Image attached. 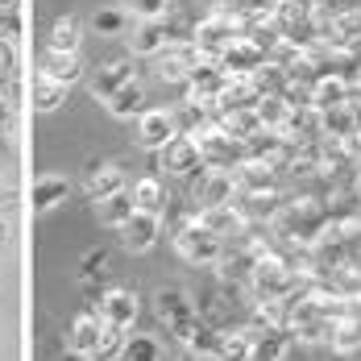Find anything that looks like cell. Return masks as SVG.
<instances>
[{
  "mask_svg": "<svg viewBox=\"0 0 361 361\" xmlns=\"http://www.w3.org/2000/svg\"><path fill=\"white\" fill-rule=\"evenodd\" d=\"M195 145H200V158H204L208 166H216V171L237 166V162H241V154H245V142H241V137H233L220 121H208V125L195 133Z\"/></svg>",
  "mask_w": 361,
  "mask_h": 361,
  "instance_id": "1",
  "label": "cell"
},
{
  "mask_svg": "<svg viewBox=\"0 0 361 361\" xmlns=\"http://www.w3.org/2000/svg\"><path fill=\"white\" fill-rule=\"evenodd\" d=\"M175 245L187 262H216L220 257V233L204 216H187L175 233Z\"/></svg>",
  "mask_w": 361,
  "mask_h": 361,
  "instance_id": "2",
  "label": "cell"
},
{
  "mask_svg": "<svg viewBox=\"0 0 361 361\" xmlns=\"http://www.w3.org/2000/svg\"><path fill=\"white\" fill-rule=\"evenodd\" d=\"M250 279H253V287H257L262 299H274V295H283V299H287V290H290V262L266 250L262 257H253V262H250Z\"/></svg>",
  "mask_w": 361,
  "mask_h": 361,
  "instance_id": "3",
  "label": "cell"
},
{
  "mask_svg": "<svg viewBox=\"0 0 361 361\" xmlns=\"http://www.w3.org/2000/svg\"><path fill=\"white\" fill-rule=\"evenodd\" d=\"M116 233H121V245L125 250H149L154 241H158V233H162V212H149V208H133L129 216L116 224Z\"/></svg>",
  "mask_w": 361,
  "mask_h": 361,
  "instance_id": "4",
  "label": "cell"
},
{
  "mask_svg": "<svg viewBox=\"0 0 361 361\" xmlns=\"http://www.w3.org/2000/svg\"><path fill=\"white\" fill-rule=\"evenodd\" d=\"M200 162H204V158H200L195 133H191V137H187V133H175L171 142L158 145V166H162V171H171V175H191Z\"/></svg>",
  "mask_w": 361,
  "mask_h": 361,
  "instance_id": "5",
  "label": "cell"
},
{
  "mask_svg": "<svg viewBox=\"0 0 361 361\" xmlns=\"http://www.w3.org/2000/svg\"><path fill=\"white\" fill-rule=\"evenodd\" d=\"M237 37H241V25H237L233 17H224V13L204 17V21L195 25V46H200L204 54H224Z\"/></svg>",
  "mask_w": 361,
  "mask_h": 361,
  "instance_id": "6",
  "label": "cell"
},
{
  "mask_svg": "<svg viewBox=\"0 0 361 361\" xmlns=\"http://www.w3.org/2000/svg\"><path fill=\"white\" fill-rule=\"evenodd\" d=\"M158 320L171 336H183L187 328L195 324V303H187V295L179 287L158 290Z\"/></svg>",
  "mask_w": 361,
  "mask_h": 361,
  "instance_id": "7",
  "label": "cell"
},
{
  "mask_svg": "<svg viewBox=\"0 0 361 361\" xmlns=\"http://www.w3.org/2000/svg\"><path fill=\"white\" fill-rule=\"evenodd\" d=\"M100 320L125 332V328L137 320V295H133L129 287H112V290H104V295H100Z\"/></svg>",
  "mask_w": 361,
  "mask_h": 361,
  "instance_id": "8",
  "label": "cell"
},
{
  "mask_svg": "<svg viewBox=\"0 0 361 361\" xmlns=\"http://www.w3.org/2000/svg\"><path fill=\"white\" fill-rule=\"evenodd\" d=\"M71 353H79V357H100L104 353V320L79 316L71 324Z\"/></svg>",
  "mask_w": 361,
  "mask_h": 361,
  "instance_id": "9",
  "label": "cell"
},
{
  "mask_svg": "<svg viewBox=\"0 0 361 361\" xmlns=\"http://www.w3.org/2000/svg\"><path fill=\"white\" fill-rule=\"evenodd\" d=\"M175 137V116L166 109H145L137 116V142L149 145V149H158L162 142H171Z\"/></svg>",
  "mask_w": 361,
  "mask_h": 361,
  "instance_id": "10",
  "label": "cell"
},
{
  "mask_svg": "<svg viewBox=\"0 0 361 361\" xmlns=\"http://www.w3.org/2000/svg\"><path fill=\"white\" fill-rule=\"evenodd\" d=\"M349 92H353V83H349V79H345V75H320V79H316V83H312V96H307V104H312V109H336V104H345V100H349Z\"/></svg>",
  "mask_w": 361,
  "mask_h": 361,
  "instance_id": "11",
  "label": "cell"
},
{
  "mask_svg": "<svg viewBox=\"0 0 361 361\" xmlns=\"http://www.w3.org/2000/svg\"><path fill=\"white\" fill-rule=\"evenodd\" d=\"M137 79V67H133V59H112L104 63L100 71H96V83H92V92L100 96V100H109L116 87H125V83H133Z\"/></svg>",
  "mask_w": 361,
  "mask_h": 361,
  "instance_id": "12",
  "label": "cell"
},
{
  "mask_svg": "<svg viewBox=\"0 0 361 361\" xmlns=\"http://www.w3.org/2000/svg\"><path fill=\"white\" fill-rule=\"evenodd\" d=\"M224 63H228V71H253L257 63H266V46L257 42V37H250V34H241L224 54H220Z\"/></svg>",
  "mask_w": 361,
  "mask_h": 361,
  "instance_id": "13",
  "label": "cell"
},
{
  "mask_svg": "<svg viewBox=\"0 0 361 361\" xmlns=\"http://www.w3.org/2000/svg\"><path fill=\"white\" fill-rule=\"evenodd\" d=\"M237 191H262V187H274V162L270 158H245L237 166Z\"/></svg>",
  "mask_w": 361,
  "mask_h": 361,
  "instance_id": "14",
  "label": "cell"
},
{
  "mask_svg": "<svg viewBox=\"0 0 361 361\" xmlns=\"http://www.w3.org/2000/svg\"><path fill=\"white\" fill-rule=\"evenodd\" d=\"M121 187H125V171L116 162H104V166H92L87 171V195L92 200H104V195L121 191Z\"/></svg>",
  "mask_w": 361,
  "mask_h": 361,
  "instance_id": "15",
  "label": "cell"
},
{
  "mask_svg": "<svg viewBox=\"0 0 361 361\" xmlns=\"http://www.w3.org/2000/svg\"><path fill=\"white\" fill-rule=\"evenodd\" d=\"M42 71L54 75V79H63V83H75V79H79V50H50V46H46Z\"/></svg>",
  "mask_w": 361,
  "mask_h": 361,
  "instance_id": "16",
  "label": "cell"
},
{
  "mask_svg": "<svg viewBox=\"0 0 361 361\" xmlns=\"http://www.w3.org/2000/svg\"><path fill=\"white\" fill-rule=\"evenodd\" d=\"M142 104H145V92H142V83L133 79V83H125V87H116L109 96V112L112 116H142Z\"/></svg>",
  "mask_w": 361,
  "mask_h": 361,
  "instance_id": "17",
  "label": "cell"
},
{
  "mask_svg": "<svg viewBox=\"0 0 361 361\" xmlns=\"http://www.w3.org/2000/svg\"><path fill=\"white\" fill-rule=\"evenodd\" d=\"M67 100V83L63 79H54V75H46V71H37L34 79V104L42 112H50V109H59Z\"/></svg>",
  "mask_w": 361,
  "mask_h": 361,
  "instance_id": "18",
  "label": "cell"
},
{
  "mask_svg": "<svg viewBox=\"0 0 361 361\" xmlns=\"http://www.w3.org/2000/svg\"><path fill=\"white\" fill-rule=\"evenodd\" d=\"M96 204H100V220H104V224H112V228H116L121 220L137 208V204H133V195H129L125 187H121V191H112V195H104V200H96Z\"/></svg>",
  "mask_w": 361,
  "mask_h": 361,
  "instance_id": "19",
  "label": "cell"
},
{
  "mask_svg": "<svg viewBox=\"0 0 361 361\" xmlns=\"http://www.w3.org/2000/svg\"><path fill=\"white\" fill-rule=\"evenodd\" d=\"M63 195H67V179H63V175H42V179L34 183V208L37 212L54 208Z\"/></svg>",
  "mask_w": 361,
  "mask_h": 361,
  "instance_id": "20",
  "label": "cell"
},
{
  "mask_svg": "<svg viewBox=\"0 0 361 361\" xmlns=\"http://www.w3.org/2000/svg\"><path fill=\"white\" fill-rule=\"evenodd\" d=\"M204 220H208L216 233H233V228H241V224H245V212H241V208H228V200H224V204L204 208Z\"/></svg>",
  "mask_w": 361,
  "mask_h": 361,
  "instance_id": "21",
  "label": "cell"
},
{
  "mask_svg": "<svg viewBox=\"0 0 361 361\" xmlns=\"http://www.w3.org/2000/svg\"><path fill=\"white\" fill-rule=\"evenodd\" d=\"M50 50H79V21L75 17H59L50 25Z\"/></svg>",
  "mask_w": 361,
  "mask_h": 361,
  "instance_id": "22",
  "label": "cell"
},
{
  "mask_svg": "<svg viewBox=\"0 0 361 361\" xmlns=\"http://www.w3.org/2000/svg\"><path fill=\"white\" fill-rule=\"evenodd\" d=\"M133 204L137 208H149V212H162V183L154 179V175H145V179H137L133 183Z\"/></svg>",
  "mask_w": 361,
  "mask_h": 361,
  "instance_id": "23",
  "label": "cell"
},
{
  "mask_svg": "<svg viewBox=\"0 0 361 361\" xmlns=\"http://www.w3.org/2000/svg\"><path fill=\"white\" fill-rule=\"evenodd\" d=\"M121 357L158 361V357H162V345H158L154 336H129V341H121Z\"/></svg>",
  "mask_w": 361,
  "mask_h": 361,
  "instance_id": "24",
  "label": "cell"
},
{
  "mask_svg": "<svg viewBox=\"0 0 361 361\" xmlns=\"http://www.w3.org/2000/svg\"><path fill=\"white\" fill-rule=\"evenodd\" d=\"M162 42H166L162 21H145L142 34L133 37V54H158V50H162Z\"/></svg>",
  "mask_w": 361,
  "mask_h": 361,
  "instance_id": "25",
  "label": "cell"
},
{
  "mask_svg": "<svg viewBox=\"0 0 361 361\" xmlns=\"http://www.w3.org/2000/svg\"><path fill=\"white\" fill-rule=\"evenodd\" d=\"M96 30H100V34H121V30H125V13H121L116 4L100 8V13H96Z\"/></svg>",
  "mask_w": 361,
  "mask_h": 361,
  "instance_id": "26",
  "label": "cell"
},
{
  "mask_svg": "<svg viewBox=\"0 0 361 361\" xmlns=\"http://www.w3.org/2000/svg\"><path fill=\"white\" fill-rule=\"evenodd\" d=\"M166 4H171V0H133V13H137L142 21H162Z\"/></svg>",
  "mask_w": 361,
  "mask_h": 361,
  "instance_id": "27",
  "label": "cell"
},
{
  "mask_svg": "<svg viewBox=\"0 0 361 361\" xmlns=\"http://www.w3.org/2000/svg\"><path fill=\"white\" fill-rule=\"evenodd\" d=\"M13 79V46L0 37V83H8Z\"/></svg>",
  "mask_w": 361,
  "mask_h": 361,
  "instance_id": "28",
  "label": "cell"
},
{
  "mask_svg": "<svg viewBox=\"0 0 361 361\" xmlns=\"http://www.w3.org/2000/svg\"><path fill=\"white\" fill-rule=\"evenodd\" d=\"M104 262H109V253H104V250L87 253V257H83V279H92V274H100V266H104Z\"/></svg>",
  "mask_w": 361,
  "mask_h": 361,
  "instance_id": "29",
  "label": "cell"
},
{
  "mask_svg": "<svg viewBox=\"0 0 361 361\" xmlns=\"http://www.w3.org/2000/svg\"><path fill=\"white\" fill-rule=\"evenodd\" d=\"M357 195H361V175H357Z\"/></svg>",
  "mask_w": 361,
  "mask_h": 361,
  "instance_id": "30",
  "label": "cell"
}]
</instances>
